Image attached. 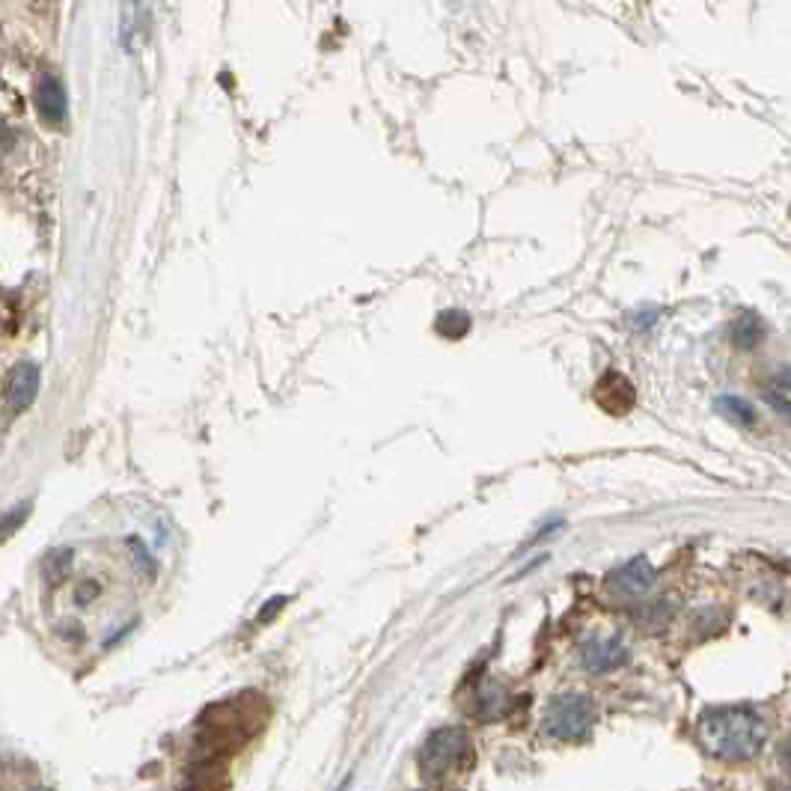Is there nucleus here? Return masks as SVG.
Instances as JSON below:
<instances>
[{
	"mask_svg": "<svg viewBox=\"0 0 791 791\" xmlns=\"http://www.w3.org/2000/svg\"><path fill=\"white\" fill-rule=\"evenodd\" d=\"M670 616H673V610L664 604V601H658V604H652L649 610H643V616H637L646 628H661V625H667L670 622Z\"/></svg>",
	"mask_w": 791,
	"mask_h": 791,
	"instance_id": "4468645a",
	"label": "nucleus"
},
{
	"mask_svg": "<svg viewBox=\"0 0 791 791\" xmlns=\"http://www.w3.org/2000/svg\"><path fill=\"white\" fill-rule=\"evenodd\" d=\"M506 708H509V693L500 687V684H485L479 693H476V714L482 717V720H497V717H503L506 714Z\"/></svg>",
	"mask_w": 791,
	"mask_h": 791,
	"instance_id": "9d476101",
	"label": "nucleus"
},
{
	"mask_svg": "<svg viewBox=\"0 0 791 791\" xmlns=\"http://www.w3.org/2000/svg\"><path fill=\"white\" fill-rule=\"evenodd\" d=\"M128 548H131V557H134V563L143 565V571H146V577H155V560H152V554L143 548V542H137V539H128Z\"/></svg>",
	"mask_w": 791,
	"mask_h": 791,
	"instance_id": "2eb2a0df",
	"label": "nucleus"
},
{
	"mask_svg": "<svg viewBox=\"0 0 791 791\" xmlns=\"http://www.w3.org/2000/svg\"><path fill=\"white\" fill-rule=\"evenodd\" d=\"M63 637H72L75 643H81V640H84V628H81L78 622H72V625L63 628Z\"/></svg>",
	"mask_w": 791,
	"mask_h": 791,
	"instance_id": "aec40b11",
	"label": "nucleus"
},
{
	"mask_svg": "<svg viewBox=\"0 0 791 791\" xmlns=\"http://www.w3.org/2000/svg\"><path fill=\"white\" fill-rule=\"evenodd\" d=\"M777 387L786 390V393H791V369H783V372L777 375Z\"/></svg>",
	"mask_w": 791,
	"mask_h": 791,
	"instance_id": "412c9836",
	"label": "nucleus"
},
{
	"mask_svg": "<svg viewBox=\"0 0 791 791\" xmlns=\"http://www.w3.org/2000/svg\"><path fill=\"white\" fill-rule=\"evenodd\" d=\"M467 756V735L455 726H444L429 735L420 750V771L426 780H444L452 768Z\"/></svg>",
	"mask_w": 791,
	"mask_h": 791,
	"instance_id": "7ed1b4c3",
	"label": "nucleus"
},
{
	"mask_svg": "<svg viewBox=\"0 0 791 791\" xmlns=\"http://www.w3.org/2000/svg\"><path fill=\"white\" fill-rule=\"evenodd\" d=\"M27 791H48V789H42V786H33V789H27Z\"/></svg>",
	"mask_w": 791,
	"mask_h": 791,
	"instance_id": "4be33fe9",
	"label": "nucleus"
},
{
	"mask_svg": "<svg viewBox=\"0 0 791 791\" xmlns=\"http://www.w3.org/2000/svg\"><path fill=\"white\" fill-rule=\"evenodd\" d=\"M69 565H72V548H57L45 557L42 563V574L51 586H57L66 574H69Z\"/></svg>",
	"mask_w": 791,
	"mask_h": 791,
	"instance_id": "f8f14e48",
	"label": "nucleus"
},
{
	"mask_svg": "<svg viewBox=\"0 0 791 791\" xmlns=\"http://www.w3.org/2000/svg\"><path fill=\"white\" fill-rule=\"evenodd\" d=\"M762 339H765V325H762V319H759L753 310L741 313V319L735 322V345L750 351V348H756Z\"/></svg>",
	"mask_w": 791,
	"mask_h": 791,
	"instance_id": "9b49d317",
	"label": "nucleus"
},
{
	"mask_svg": "<svg viewBox=\"0 0 791 791\" xmlns=\"http://www.w3.org/2000/svg\"><path fill=\"white\" fill-rule=\"evenodd\" d=\"M696 738L714 759L744 762L765 747L768 723L753 708H741V705L711 708L699 717Z\"/></svg>",
	"mask_w": 791,
	"mask_h": 791,
	"instance_id": "f257e3e1",
	"label": "nucleus"
},
{
	"mask_svg": "<svg viewBox=\"0 0 791 791\" xmlns=\"http://www.w3.org/2000/svg\"><path fill=\"white\" fill-rule=\"evenodd\" d=\"M280 607H286V598H283V595H277L274 601H268V604H265V607L259 610V622H268V619H271V616H274V613H277Z\"/></svg>",
	"mask_w": 791,
	"mask_h": 791,
	"instance_id": "a211bd4d",
	"label": "nucleus"
},
{
	"mask_svg": "<svg viewBox=\"0 0 791 791\" xmlns=\"http://www.w3.org/2000/svg\"><path fill=\"white\" fill-rule=\"evenodd\" d=\"M435 328L444 337H464V331H470V316L464 310H447V313L438 316Z\"/></svg>",
	"mask_w": 791,
	"mask_h": 791,
	"instance_id": "ddd939ff",
	"label": "nucleus"
},
{
	"mask_svg": "<svg viewBox=\"0 0 791 791\" xmlns=\"http://www.w3.org/2000/svg\"><path fill=\"white\" fill-rule=\"evenodd\" d=\"M768 402H771V405H774V408H777L783 417H789L791 420V402L786 399V396H774V393H771V396H768Z\"/></svg>",
	"mask_w": 791,
	"mask_h": 791,
	"instance_id": "6ab92c4d",
	"label": "nucleus"
},
{
	"mask_svg": "<svg viewBox=\"0 0 791 791\" xmlns=\"http://www.w3.org/2000/svg\"><path fill=\"white\" fill-rule=\"evenodd\" d=\"M592 723H595V708H592L589 696L565 690L548 702L542 729H545V735H551L557 741H583L592 732Z\"/></svg>",
	"mask_w": 791,
	"mask_h": 791,
	"instance_id": "f03ea898",
	"label": "nucleus"
},
{
	"mask_svg": "<svg viewBox=\"0 0 791 791\" xmlns=\"http://www.w3.org/2000/svg\"><path fill=\"white\" fill-rule=\"evenodd\" d=\"M27 512H30V503H24V506H15L12 512H6V524H3V536L9 539L12 536V530L18 527V524H24V518H27Z\"/></svg>",
	"mask_w": 791,
	"mask_h": 791,
	"instance_id": "dca6fc26",
	"label": "nucleus"
},
{
	"mask_svg": "<svg viewBox=\"0 0 791 791\" xmlns=\"http://www.w3.org/2000/svg\"><path fill=\"white\" fill-rule=\"evenodd\" d=\"M714 411H717L726 423H732V426H744V429L756 426V420H759L756 405L747 402V399H741V396H717V399H714Z\"/></svg>",
	"mask_w": 791,
	"mask_h": 791,
	"instance_id": "1a4fd4ad",
	"label": "nucleus"
},
{
	"mask_svg": "<svg viewBox=\"0 0 791 791\" xmlns=\"http://www.w3.org/2000/svg\"><path fill=\"white\" fill-rule=\"evenodd\" d=\"M96 595H99V583H96V580H84V583L75 589V601H78L81 607H84V604H90Z\"/></svg>",
	"mask_w": 791,
	"mask_h": 791,
	"instance_id": "f3484780",
	"label": "nucleus"
},
{
	"mask_svg": "<svg viewBox=\"0 0 791 791\" xmlns=\"http://www.w3.org/2000/svg\"><path fill=\"white\" fill-rule=\"evenodd\" d=\"M628 661V646L619 634H607V637H589L580 646V664L586 673L592 676H604L619 670Z\"/></svg>",
	"mask_w": 791,
	"mask_h": 791,
	"instance_id": "20e7f679",
	"label": "nucleus"
},
{
	"mask_svg": "<svg viewBox=\"0 0 791 791\" xmlns=\"http://www.w3.org/2000/svg\"><path fill=\"white\" fill-rule=\"evenodd\" d=\"M33 99H36V108L42 113V119L48 122H63L66 119V90H63V81L51 72L39 75L36 81V90H33Z\"/></svg>",
	"mask_w": 791,
	"mask_h": 791,
	"instance_id": "6e6552de",
	"label": "nucleus"
},
{
	"mask_svg": "<svg viewBox=\"0 0 791 791\" xmlns=\"http://www.w3.org/2000/svg\"><path fill=\"white\" fill-rule=\"evenodd\" d=\"M39 381H42V372L33 360H21L12 366L9 378H6V390H3V399H6V408L12 414L18 411H27L39 393Z\"/></svg>",
	"mask_w": 791,
	"mask_h": 791,
	"instance_id": "423d86ee",
	"label": "nucleus"
},
{
	"mask_svg": "<svg viewBox=\"0 0 791 791\" xmlns=\"http://www.w3.org/2000/svg\"><path fill=\"white\" fill-rule=\"evenodd\" d=\"M655 577H658V571L652 568L646 557H634L625 565L613 568L607 574L604 586H607V592H613L619 598H640L655 586Z\"/></svg>",
	"mask_w": 791,
	"mask_h": 791,
	"instance_id": "39448f33",
	"label": "nucleus"
},
{
	"mask_svg": "<svg viewBox=\"0 0 791 791\" xmlns=\"http://www.w3.org/2000/svg\"><path fill=\"white\" fill-rule=\"evenodd\" d=\"M595 399L607 414H628L637 402L634 384L622 372H604L595 384Z\"/></svg>",
	"mask_w": 791,
	"mask_h": 791,
	"instance_id": "0eeeda50",
	"label": "nucleus"
}]
</instances>
